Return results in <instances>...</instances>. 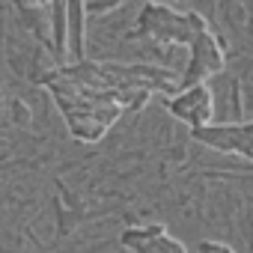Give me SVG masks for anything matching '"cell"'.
Segmentation results:
<instances>
[{"instance_id": "52a82bcc", "label": "cell", "mask_w": 253, "mask_h": 253, "mask_svg": "<svg viewBox=\"0 0 253 253\" xmlns=\"http://www.w3.org/2000/svg\"><path fill=\"white\" fill-rule=\"evenodd\" d=\"M164 3H173V0H164Z\"/></svg>"}, {"instance_id": "7a4b0ae2", "label": "cell", "mask_w": 253, "mask_h": 253, "mask_svg": "<svg viewBox=\"0 0 253 253\" xmlns=\"http://www.w3.org/2000/svg\"><path fill=\"white\" fill-rule=\"evenodd\" d=\"M226 66V51H223V42L217 33H211V27L200 30L191 45H188V63L182 69V86H191V84H206L209 78L220 75Z\"/></svg>"}, {"instance_id": "3957f363", "label": "cell", "mask_w": 253, "mask_h": 253, "mask_svg": "<svg viewBox=\"0 0 253 253\" xmlns=\"http://www.w3.org/2000/svg\"><path fill=\"white\" fill-rule=\"evenodd\" d=\"M191 137L209 149L253 161V122H209L203 128H194Z\"/></svg>"}, {"instance_id": "5b68a950", "label": "cell", "mask_w": 253, "mask_h": 253, "mask_svg": "<svg viewBox=\"0 0 253 253\" xmlns=\"http://www.w3.org/2000/svg\"><path fill=\"white\" fill-rule=\"evenodd\" d=\"M122 247H128L131 253H188L182 241H176L167 226L149 223V226H131L119 235Z\"/></svg>"}, {"instance_id": "277c9868", "label": "cell", "mask_w": 253, "mask_h": 253, "mask_svg": "<svg viewBox=\"0 0 253 253\" xmlns=\"http://www.w3.org/2000/svg\"><path fill=\"white\" fill-rule=\"evenodd\" d=\"M167 110L185 122L188 128H203V125L214 122V92L209 84H191V86H182L179 92H173L167 98Z\"/></svg>"}, {"instance_id": "8992f818", "label": "cell", "mask_w": 253, "mask_h": 253, "mask_svg": "<svg viewBox=\"0 0 253 253\" xmlns=\"http://www.w3.org/2000/svg\"><path fill=\"white\" fill-rule=\"evenodd\" d=\"M200 253H235V250L226 247V244H217V241H203L200 244Z\"/></svg>"}, {"instance_id": "6da1fadb", "label": "cell", "mask_w": 253, "mask_h": 253, "mask_svg": "<svg viewBox=\"0 0 253 253\" xmlns=\"http://www.w3.org/2000/svg\"><path fill=\"white\" fill-rule=\"evenodd\" d=\"M206 18L197 12H179L164 0H149L137 15V27L131 30L134 39H146L155 45H176V48H188L191 39L206 30Z\"/></svg>"}]
</instances>
